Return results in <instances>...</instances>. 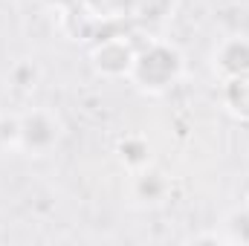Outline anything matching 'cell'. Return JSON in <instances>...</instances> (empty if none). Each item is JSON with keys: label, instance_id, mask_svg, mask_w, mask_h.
Wrapping results in <instances>:
<instances>
[{"label": "cell", "instance_id": "cell-9", "mask_svg": "<svg viewBox=\"0 0 249 246\" xmlns=\"http://www.w3.org/2000/svg\"><path fill=\"white\" fill-rule=\"evenodd\" d=\"M139 3V12L145 18H165V12L171 9L174 0H136Z\"/></svg>", "mask_w": 249, "mask_h": 246}, {"label": "cell", "instance_id": "cell-5", "mask_svg": "<svg viewBox=\"0 0 249 246\" xmlns=\"http://www.w3.org/2000/svg\"><path fill=\"white\" fill-rule=\"evenodd\" d=\"M223 105L229 107L232 116L249 122V72L232 75L223 81Z\"/></svg>", "mask_w": 249, "mask_h": 246}, {"label": "cell", "instance_id": "cell-3", "mask_svg": "<svg viewBox=\"0 0 249 246\" xmlns=\"http://www.w3.org/2000/svg\"><path fill=\"white\" fill-rule=\"evenodd\" d=\"M133 58H136V50L124 38H107V41H102L93 50V67H96V72H102L107 78L130 75Z\"/></svg>", "mask_w": 249, "mask_h": 246}, {"label": "cell", "instance_id": "cell-7", "mask_svg": "<svg viewBox=\"0 0 249 246\" xmlns=\"http://www.w3.org/2000/svg\"><path fill=\"white\" fill-rule=\"evenodd\" d=\"M119 159L130 171H142L151 162V145L142 136H124L119 142Z\"/></svg>", "mask_w": 249, "mask_h": 246}, {"label": "cell", "instance_id": "cell-4", "mask_svg": "<svg viewBox=\"0 0 249 246\" xmlns=\"http://www.w3.org/2000/svg\"><path fill=\"white\" fill-rule=\"evenodd\" d=\"M214 67L223 78L249 72V38H226L214 53Z\"/></svg>", "mask_w": 249, "mask_h": 246}, {"label": "cell", "instance_id": "cell-1", "mask_svg": "<svg viewBox=\"0 0 249 246\" xmlns=\"http://www.w3.org/2000/svg\"><path fill=\"white\" fill-rule=\"evenodd\" d=\"M180 72H183V55L168 44H148L145 50L136 53L133 67H130L133 84L148 93L168 90L180 78Z\"/></svg>", "mask_w": 249, "mask_h": 246}, {"label": "cell", "instance_id": "cell-2", "mask_svg": "<svg viewBox=\"0 0 249 246\" xmlns=\"http://www.w3.org/2000/svg\"><path fill=\"white\" fill-rule=\"evenodd\" d=\"M58 139V122L47 113V110H32L20 119V136H18V145L35 157L47 154Z\"/></svg>", "mask_w": 249, "mask_h": 246}, {"label": "cell", "instance_id": "cell-8", "mask_svg": "<svg viewBox=\"0 0 249 246\" xmlns=\"http://www.w3.org/2000/svg\"><path fill=\"white\" fill-rule=\"evenodd\" d=\"M226 241L232 244H249V209H238L226 220Z\"/></svg>", "mask_w": 249, "mask_h": 246}, {"label": "cell", "instance_id": "cell-6", "mask_svg": "<svg viewBox=\"0 0 249 246\" xmlns=\"http://www.w3.org/2000/svg\"><path fill=\"white\" fill-rule=\"evenodd\" d=\"M136 197L139 200H145V203H160L165 194H168V180H165V174H160V171H151V168H142V171H136Z\"/></svg>", "mask_w": 249, "mask_h": 246}]
</instances>
